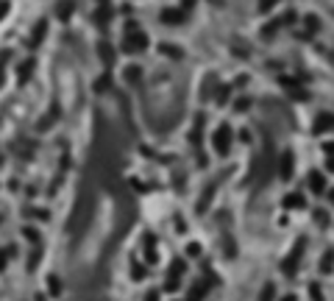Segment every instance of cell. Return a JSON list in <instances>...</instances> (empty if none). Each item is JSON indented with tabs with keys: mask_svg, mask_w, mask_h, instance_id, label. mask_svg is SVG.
Here are the masks:
<instances>
[{
	"mask_svg": "<svg viewBox=\"0 0 334 301\" xmlns=\"http://www.w3.org/2000/svg\"><path fill=\"white\" fill-rule=\"evenodd\" d=\"M309 187H312V192H323V190H326V178H323V173H312L309 176Z\"/></svg>",
	"mask_w": 334,
	"mask_h": 301,
	"instance_id": "9",
	"label": "cell"
},
{
	"mask_svg": "<svg viewBox=\"0 0 334 301\" xmlns=\"http://www.w3.org/2000/svg\"><path fill=\"white\" fill-rule=\"evenodd\" d=\"M148 48V36L145 33H134L131 39H125V50H145Z\"/></svg>",
	"mask_w": 334,
	"mask_h": 301,
	"instance_id": "6",
	"label": "cell"
},
{
	"mask_svg": "<svg viewBox=\"0 0 334 301\" xmlns=\"http://www.w3.org/2000/svg\"><path fill=\"white\" fill-rule=\"evenodd\" d=\"M304 248H306V243L304 240H298V245L289 251V256L281 262V273H287V276H295V270H298L301 265V254H304Z\"/></svg>",
	"mask_w": 334,
	"mask_h": 301,
	"instance_id": "1",
	"label": "cell"
},
{
	"mask_svg": "<svg viewBox=\"0 0 334 301\" xmlns=\"http://www.w3.org/2000/svg\"><path fill=\"white\" fill-rule=\"evenodd\" d=\"M329 128H334V114H329V111L318 114V120H315V134H323V131H329Z\"/></svg>",
	"mask_w": 334,
	"mask_h": 301,
	"instance_id": "5",
	"label": "cell"
},
{
	"mask_svg": "<svg viewBox=\"0 0 334 301\" xmlns=\"http://www.w3.org/2000/svg\"><path fill=\"white\" fill-rule=\"evenodd\" d=\"M332 201H334V190H332Z\"/></svg>",
	"mask_w": 334,
	"mask_h": 301,
	"instance_id": "24",
	"label": "cell"
},
{
	"mask_svg": "<svg viewBox=\"0 0 334 301\" xmlns=\"http://www.w3.org/2000/svg\"><path fill=\"white\" fill-rule=\"evenodd\" d=\"M226 98H228V87L220 89V95H217V103H226Z\"/></svg>",
	"mask_w": 334,
	"mask_h": 301,
	"instance_id": "17",
	"label": "cell"
},
{
	"mask_svg": "<svg viewBox=\"0 0 334 301\" xmlns=\"http://www.w3.org/2000/svg\"><path fill=\"white\" fill-rule=\"evenodd\" d=\"M284 206H287V209H304V206H306V198L298 195V192H289L287 198H284Z\"/></svg>",
	"mask_w": 334,
	"mask_h": 301,
	"instance_id": "7",
	"label": "cell"
},
{
	"mask_svg": "<svg viewBox=\"0 0 334 301\" xmlns=\"http://www.w3.org/2000/svg\"><path fill=\"white\" fill-rule=\"evenodd\" d=\"M165 22H184V11H162Z\"/></svg>",
	"mask_w": 334,
	"mask_h": 301,
	"instance_id": "12",
	"label": "cell"
},
{
	"mask_svg": "<svg viewBox=\"0 0 334 301\" xmlns=\"http://www.w3.org/2000/svg\"><path fill=\"white\" fill-rule=\"evenodd\" d=\"M323 148H326V154H332V156H334V143H326Z\"/></svg>",
	"mask_w": 334,
	"mask_h": 301,
	"instance_id": "20",
	"label": "cell"
},
{
	"mask_svg": "<svg viewBox=\"0 0 334 301\" xmlns=\"http://www.w3.org/2000/svg\"><path fill=\"white\" fill-rule=\"evenodd\" d=\"M318 25H320V22H318V17H306V28H309V31H315Z\"/></svg>",
	"mask_w": 334,
	"mask_h": 301,
	"instance_id": "16",
	"label": "cell"
},
{
	"mask_svg": "<svg viewBox=\"0 0 334 301\" xmlns=\"http://www.w3.org/2000/svg\"><path fill=\"white\" fill-rule=\"evenodd\" d=\"M184 268H187L184 259H176V262L170 265V273H167V282H165L167 293H176V290L181 287V273H184Z\"/></svg>",
	"mask_w": 334,
	"mask_h": 301,
	"instance_id": "2",
	"label": "cell"
},
{
	"mask_svg": "<svg viewBox=\"0 0 334 301\" xmlns=\"http://www.w3.org/2000/svg\"><path fill=\"white\" fill-rule=\"evenodd\" d=\"M332 268H334V251H326V254H323V262H320V270L323 273H332Z\"/></svg>",
	"mask_w": 334,
	"mask_h": 301,
	"instance_id": "11",
	"label": "cell"
},
{
	"mask_svg": "<svg viewBox=\"0 0 334 301\" xmlns=\"http://www.w3.org/2000/svg\"><path fill=\"white\" fill-rule=\"evenodd\" d=\"M248 103H251V100H248V98H243V100H237V109H240V111H243V109H248Z\"/></svg>",
	"mask_w": 334,
	"mask_h": 301,
	"instance_id": "18",
	"label": "cell"
},
{
	"mask_svg": "<svg viewBox=\"0 0 334 301\" xmlns=\"http://www.w3.org/2000/svg\"><path fill=\"white\" fill-rule=\"evenodd\" d=\"M292 167H295L292 151H284V154H281V165H278V176H281V181H289V178H292Z\"/></svg>",
	"mask_w": 334,
	"mask_h": 301,
	"instance_id": "4",
	"label": "cell"
},
{
	"mask_svg": "<svg viewBox=\"0 0 334 301\" xmlns=\"http://www.w3.org/2000/svg\"><path fill=\"white\" fill-rule=\"evenodd\" d=\"M326 167H329V170H332V173H334V156H332V159H329V162H326Z\"/></svg>",
	"mask_w": 334,
	"mask_h": 301,
	"instance_id": "22",
	"label": "cell"
},
{
	"mask_svg": "<svg viewBox=\"0 0 334 301\" xmlns=\"http://www.w3.org/2000/svg\"><path fill=\"white\" fill-rule=\"evenodd\" d=\"M159 50H162V53H167L170 56V59H181V50H178V48H173V45H162V48H159Z\"/></svg>",
	"mask_w": 334,
	"mask_h": 301,
	"instance_id": "13",
	"label": "cell"
},
{
	"mask_svg": "<svg viewBox=\"0 0 334 301\" xmlns=\"http://www.w3.org/2000/svg\"><path fill=\"white\" fill-rule=\"evenodd\" d=\"M281 301H295V296H284V299H281Z\"/></svg>",
	"mask_w": 334,
	"mask_h": 301,
	"instance_id": "23",
	"label": "cell"
},
{
	"mask_svg": "<svg viewBox=\"0 0 334 301\" xmlns=\"http://www.w3.org/2000/svg\"><path fill=\"white\" fill-rule=\"evenodd\" d=\"M228 145H231V128L228 126H220L217 131H214V151L220 156L228 154Z\"/></svg>",
	"mask_w": 334,
	"mask_h": 301,
	"instance_id": "3",
	"label": "cell"
},
{
	"mask_svg": "<svg viewBox=\"0 0 334 301\" xmlns=\"http://www.w3.org/2000/svg\"><path fill=\"white\" fill-rule=\"evenodd\" d=\"M273 299H276V285L267 282L265 287H262V293H259V301H273Z\"/></svg>",
	"mask_w": 334,
	"mask_h": 301,
	"instance_id": "10",
	"label": "cell"
},
{
	"mask_svg": "<svg viewBox=\"0 0 334 301\" xmlns=\"http://www.w3.org/2000/svg\"><path fill=\"white\" fill-rule=\"evenodd\" d=\"M206 290H209V285H206V282H195V287L189 290L187 301H200L203 296H206Z\"/></svg>",
	"mask_w": 334,
	"mask_h": 301,
	"instance_id": "8",
	"label": "cell"
},
{
	"mask_svg": "<svg viewBox=\"0 0 334 301\" xmlns=\"http://www.w3.org/2000/svg\"><path fill=\"white\" fill-rule=\"evenodd\" d=\"M187 251H189V254H192V256H195V254H200V245H198V243H192V245H189V248H187Z\"/></svg>",
	"mask_w": 334,
	"mask_h": 301,
	"instance_id": "19",
	"label": "cell"
},
{
	"mask_svg": "<svg viewBox=\"0 0 334 301\" xmlns=\"http://www.w3.org/2000/svg\"><path fill=\"white\" fill-rule=\"evenodd\" d=\"M145 301H159V293H151V296H148Z\"/></svg>",
	"mask_w": 334,
	"mask_h": 301,
	"instance_id": "21",
	"label": "cell"
},
{
	"mask_svg": "<svg viewBox=\"0 0 334 301\" xmlns=\"http://www.w3.org/2000/svg\"><path fill=\"white\" fill-rule=\"evenodd\" d=\"M309 296H312V301H326V299H323V290L318 287L315 282H312V285H309Z\"/></svg>",
	"mask_w": 334,
	"mask_h": 301,
	"instance_id": "14",
	"label": "cell"
},
{
	"mask_svg": "<svg viewBox=\"0 0 334 301\" xmlns=\"http://www.w3.org/2000/svg\"><path fill=\"white\" fill-rule=\"evenodd\" d=\"M276 3H278V0H259V11H270Z\"/></svg>",
	"mask_w": 334,
	"mask_h": 301,
	"instance_id": "15",
	"label": "cell"
}]
</instances>
